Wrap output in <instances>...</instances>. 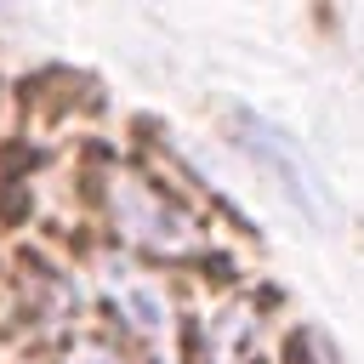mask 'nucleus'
<instances>
[{
    "instance_id": "nucleus-1",
    "label": "nucleus",
    "mask_w": 364,
    "mask_h": 364,
    "mask_svg": "<svg viewBox=\"0 0 364 364\" xmlns=\"http://www.w3.org/2000/svg\"><path fill=\"white\" fill-rule=\"evenodd\" d=\"M108 210H114V228L125 245H142V250H188L193 245V222L171 199H159L142 176L119 171L108 182Z\"/></svg>"
},
{
    "instance_id": "nucleus-2",
    "label": "nucleus",
    "mask_w": 364,
    "mask_h": 364,
    "mask_svg": "<svg viewBox=\"0 0 364 364\" xmlns=\"http://www.w3.org/2000/svg\"><path fill=\"white\" fill-rule=\"evenodd\" d=\"M233 131L245 136V148H250V159L262 165V171H273L279 176V188L301 205V210H318L324 216V193H318V176H313V165H307V154L284 136V131H273V125H262L256 114H233Z\"/></svg>"
},
{
    "instance_id": "nucleus-3",
    "label": "nucleus",
    "mask_w": 364,
    "mask_h": 364,
    "mask_svg": "<svg viewBox=\"0 0 364 364\" xmlns=\"http://www.w3.org/2000/svg\"><path fill=\"white\" fill-rule=\"evenodd\" d=\"M108 301L119 307V318L142 336V341H165L171 336V296L142 279V273H125V267H108Z\"/></svg>"
},
{
    "instance_id": "nucleus-4",
    "label": "nucleus",
    "mask_w": 364,
    "mask_h": 364,
    "mask_svg": "<svg viewBox=\"0 0 364 364\" xmlns=\"http://www.w3.org/2000/svg\"><path fill=\"white\" fill-rule=\"evenodd\" d=\"M68 364H119V358H114V347H102V341H74V347H68Z\"/></svg>"
}]
</instances>
